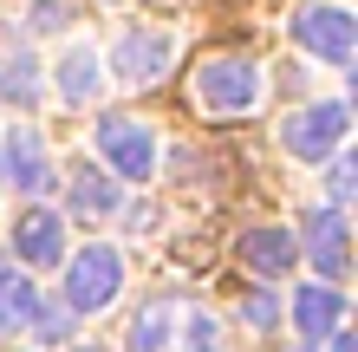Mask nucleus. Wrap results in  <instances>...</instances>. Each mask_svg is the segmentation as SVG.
Masks as SVG:
<instances>
[{
	"label": "nucleus",
	"instance_id": "9b49d317",
	"mask_svg": "<svg viewBox=\"0 0 358 352\" xmlns=\"http://www.w3.org/2000/svg\"><path fill=\"white\" fill-rule=\"evenodd\" d=\"M339 320H345V294L339 287H300V294H293V326H300L306 339H326Z\"/></svg>",
	"mask_w": 358,
	"mask_h": 352
},
{
	"label": "nucleus",
	"instance_id": "f03ea898",
	"mask_svg": "<svg viewBox=\"0 0 358 352\" xmlns=\"http://www.w3.org/2000/svg\"><path fill=\"white\" fill-rule=\"evenodd\" d=\"M255 98H261L255 59H208L196 72V105H208V111H255Z\"/></svg>",
	"mask_w": 358,
	"mask_h": 352
},
{
	"label": "nucleus",
	"instance_id": "4be33fe9",
	"mask_svg": "<svg viewBox=\"0 0 358 352\" xmlns=\"http://www.w3.org/2000/svg\"><path fill=\"white\" fill-rule=\"evenodd\" d=\"M332 352H358V346H352V333H339V326H332Z\"/></svg>",
	"mask_w": 358,
	"mask_h": 352
},
{
	"label": "nucleus",
	"instance_id": "1a4fd4ad",
	"mask_svg": "<svg viewBox=\"0 0 358 352\" xmlns=\"http://www.w3.org/2000/svg\"><path fill=\"white\" fill-rule=\"evenodd\" d=\"M306 255H313V267L326 281L345 274V216L339 209H313L306 216Z\"/></svg>",
	"mask_w": 358,
	"mask_h": 352
},
{
	"label": "nucleus",
	"instance_id": "dca6fc26",
	"mask_svg": "<svg viewBox=\"0 0 358 352\" xmlns=\"http://www.w3.org/2000/svg\"><path fill=\"white\" fill-rule=\"evenodd\" d=\"M72 202H78L85 216H111V209H117V183L98 176V170H78V176H72Z\"/></svg>",
	"mask_w": 358,
	"mask_h": 352
},
{
	"label": "nucleus",
	"instance_id": "2eb2a0df",
	"mask_svg": "<svg viewBox=\"0 0 358 352\" xmlns=\"http://www.w3.org/2000/svg\"><path fill=\"white\" fill-rule=\"evenodd\" d=\"M33 300H39V287H33L27 274H13V267H0V333H13V326H27Z\"/></svg>",
	"mask_w": 358,
	"mask_h": 352
},
{
	"label": "nucleus",
	"instance_id": "0eeeda50",
	"mask_svg": "<svg viewBox=\"0 0 358 352\" xmlns=\"http://www.w3.org/2000/svg\"><path fill=\"white\" fill-rule=\"evenodd\" d=\"M170 33H124L117 52H111V72L124 78V85H157L163 66H170Z\"/></svg>",
	"mask_w": 358,
	"mask_h": 352
},
{
	"label": "nucleus",
	"instance_id": "423d86ee",
	"mask_svg": "<svg viewBox=\"0 0 358 352\" xmlns=\"http://www.w3.org/2000/svg\"><path fill=\"white\" fill-rule=\"evenodd\" d=\"M293 39L313 52V59H332V66H345L352 46H358V20L345 7H306L293 20Z\"/></svg>",
	"mask_w": 358,
	"mask_h": 352
},
{
	"label": "nucleus",
	"instance_id": "f257e3e1",
	"mask_svg": "<svg viewBox=\"0 0 358 352\" xmlns=\"http://www.w3.org/2000/svg\"><path fill=\"white\" fill-rule=\"evenodd\" d=\"M124 294V255L117 248H78V255H66V307L72 314H98V307H111Z\"/></svg>",
	"mask_w": 358,
	"mask_h": 352
},
{
	"label": "nucleus",
	"instance_id": "412c9836",
	"mask_svg": "<svg viewBox=\"0 0 358 352\" xmlns=\"http://www.w3.org/2000/svg\"><path fill=\"white\" fill-rule=\"evenodd\" d=\"M241 320H248V326H273L280 314H273V300H267V294H248V300H241Z\"/></svg>",
	"mask_w": 358,
	"mask_h": 352
},
{
	"label": "nucleus",
	"instance_id": "7ed1b4c3",
	"mask_svg": "<svg viewBox=\"0 0 358 352\" xmlns=\"http://www.w3.org/2000/svg\"><path fill=\"white\" fill-rule=\"evenodd\" d=\"M345 131H352V111L345 105H306V111H293L287 124H280V143L293 157H306V163H320V157H332L345 143Z\"/></svg>",
	"mask_w": 358,
	"mask_h": 352
},
{
	"label": "nucleus",
	"instance_id": "20e7f679",
	"mask_svg": "<svg viewBox=\"0 0 358 352\" xmlns=\"http://www.w3.org/2000/svg\"><path fill=\"white\" fill-rule=\"evenodd\" d=\"M98 150L131 183H150V170H157V137H150V124H137V118H98Z\"/></svg>",
	"mask_w": 358,
	"mask_h": 352
},
{
	"label": "nucleus",
	"instance_id": "f8f14e48",
	"mask_svg": "<svg viewBox=\"0 0 358 352\" xmlns=\"http://www.w3.org/2000/svg\"><path fill=\"white\" fill-rule=\"evenodd\" d=\"M33 72L39 66H33L27 46H0V98H7V105H33V98H39V78Z\"/></svg>",
	"mask_w": 358,
	"mask_h": 352
},
{
	"label": "nucleus",
	"instance_id": "6e6552de",
	"mask_svg": "<svg viewBox=\"0 0 358 352\" xmlns=\"http://www.w3.org/2000/svg\"><path fill=\"white\" fill-rule=\"evenodd\" d=\"M13 255L27 267H59L66 261V222H59L52 209H27L13 222Z\"/></svg>",
	"mask_w": 358,
	"mask_h": 352
},
{
	"label": "nucleus",
	"instance_id": "ddd939ff",
	"mask_svg": "<svg viewBox=\"0 0 358 352\" xmlns=\"http://www.w3.org/2000/svg\"><path fill=\"white\" fill-rule=\"evenodd\" d=\"M176 314H182L176 300H150V307L137 314V326H131V352H163V346L176 339V333H170Z\"/></svg>",
	"mask_w": 358,
	"mask_h": 352
},
{
	"label": "nucleus",
	"instance_id": "f3484780",
	"mask_svg": "<svg viewBox=\"0 0 358 352\" xmlns=\"http://www.w3.org/2000/svg\"><path fill=\"white\" fill-rule=\"evenodd\" d=\"M27 326L39 333V346H66V339H72V307H59V300H33Z\"/></svg>",
	"mask_w": 358,
	"mask_h": 352
},
{
	"label": "nucleus",
	"instance_id": "9d476101",
	"mask_svg": "<svg viewBox=\"0 0 358 352\" xmlns=\"http://www.w3.org/2000/svg\"><path fill=\"white\" fill-rule=\"evenodd\" d=\"M241 261L255 267V274H287V267L300 261V241H293V229H248L241 235Z\"/></svg>",
	"mask_w": 358,
	"mask_h": 352
},
{
	"label": "nucleus",
	"instance_id": "39448f33",
	"mask_svg": "<svg viewBox=\"0 0 358 352\" xmlns=\"http://www.w3.org/2000/svg\"><path fill=\"white\" fill-rule=\"evenodd\" d=\"M0 176L13 183V190H27V196H46L52 190V157H46V137L33 131V124H13L7 143H0Z\"/></svg>",
	"mask_w": 358,
	"mask_h": 352
},
{
	"label": "nucleus",
	"instance_id": "a211bd4d",
	"mask_svg": "<svg viewBox=\"0 0 358 352\" xmlns=\"http://www.w3.org/2000/svg\"><path fill=\"white\" fill-rule=\"evenodd\" d=\"M176 320H182V352H222L215 320H208V314H176Z\"/></svg>",
	"mask_w": 358,
	"mask_h": 352
},
{
	"label": "nucleus",
	"instance_id": "4468645a",
	"mask_svg": "<svg viewBox=\"0 0 358 352\" xmlns=\"http://www.w3.org/2000/svg\"><path fill=\"white\" fill-rule=\"evenodd\" d=\"M98 52H66L59 59V98H66V105H85V98L98 92Z\"/></svg>",
	"mask_w": 358,
	"mask_h": 352
},
{
	"label": "nucleus",
	"instance_id": "6ab92c4d",
	"mask_svg": "<svg viewBox=\"0 0 358 352\" xmlns=\"http://www.w3.org/2000/svg\"><path fill=\"white\" fill-rule=\"evenodd\" d=\"M27 20H33V33H59V27L72 20V7H66V0H33Z\"/></svg>",
	"mask_w": 358,
	"mask_h": 352
},
{
	"label": "nucleus",
	"instance_id": "aec40b11",
	"mask_svg": "<svg viewBox=\"0 0 358 352\" xmlns=\"http://www.w3.org/2000/svg\"><path fill=\"white\" fill-rule=\"evenodd\" d=\"M352 176H358V163H352V157H332V170H326L332 202H345V196H352Z\"/></svg>",
	"mask_w": 358,
	"mask_h": 352
}]
</instances>
